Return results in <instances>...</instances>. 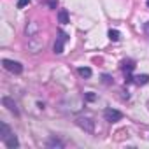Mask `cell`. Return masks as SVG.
I'll use <instances>...</instances> for the list:
<instances>
[{
  "label": "cell",
  "instance_id": "13",
  "mask_svg": "<svg viewBox=\"0 0 149 149\" xmlns=\"http://www.w3.org/2000/svg\"><path fill=\"white\" fill-rule=\"evenodd\" d=\"M47 146H58V147H63V142H60V140H56V139H51V140L47 142Z\"/></svg>",
  "mask_w": 149,
  "mask_h": 149
},
{
  "label": "cell",
  "instance_id": "18",
  "mask_svg": "<svg viewBox=\"0 0 149 149\" xmlns=\"http://www.w3.org/2000/svg\"><path fill=\"white\" fill-rule=\"evenodd\" d=\"M147 7H149V0H147Z\"/></svg>",
  "mask_w": 149,
  "mask_h": 149
},
{
  "label": "cell",
  "instance_id": "5",
  "mask_svg": "<svg viewBox=\"0 0 149 149\" xmlns=\"http://www.w3.org/2000/svg\"><path fill=\"white\" fill-rule=\"evenodd\" d=\"M4 144H6V147H9V149H14V147H18L19 146V140H18V137L16 135H9L6 140H4Z\"/></svg>",
  "mask_w": 149,
  "mask_h": 149
},
{
  "label": "cell",
  "instance_id": "14",
  "mask_svg": "<svg viewBox=\"0 0 149 149\" xmlns=\"http://www.w3.org/2000/svg\"><path fill=\"white\" fill-rule=\"evenodd\" d=\"M30 4V0H19V2H18V9H23L25 6H28Z\"/></svg>",
  "mask_w": 149,
  "mask_h": 149
},
{
  "label": "cell",
  "instance_id": "8",
  "mask_svg": "<svg viewBox=\"0 0 149 149\" xmlns=\"http://www.w3.org/2000/svg\"><path fill=\"white\" fill-rule=\"evenodd\" d=\"M2 104H4V105H7V109H9V111H13V112H18V109H16V104H14L11 98L4 97V98H2Z\"/></svg>",
  "mask_w": 149,
  "mask_h": 149
},
{
  "label": "cell",
  "instance_id": "7",
  "mask_svg": "<svg viewBox=\"0 0 149 149\" xmlns=\"http://www.w3.org/2000/svg\"><path fill=\"white\" fill-rule=\"evenodd\" d=\"M133 81H135V84H147L149 83V76H147V74H142V76H135L133 77Z\"/></svg>",
  "mask_w": 149,
  "mask_h": 149
},
{
  "label": "cell",
  "instance_id": "12",
  "mask_svg": "<svg viewBox=\"0 0 149 149\" xmlns=\"http://www.w3.org/2000/svg\"><path fill=\"white\" fill-rule=\"evenodd\" d=\"M119 37H121V33H119L118 30H109V39H111L112 42H118Z\"/></svg>",
  "mask_w": 149,
  "mask_h": 149
},
{
  "label": "cell",
  "instance_id": "1",
  "mask_svg": "<svg viewBox=\"0 0 149 149\" xmlns=\"http://www.w3.org/2000/svg\"><path fill=\"white\" fill-rule=\"evenodd\" d=\"M67 40H68V35H67L63 30H58V37H56V42H54V46H53V49H54L56 54H61V53H63Z\"/></svg>",
  "mask_w": 149,
  "mask_h": 149
},
{
  "label": "cell",
  "instance_id": "4",
  "mask_svg": "<svg viewBox=\"0 0 149 149\" xmlns=\"http://www.w3.org/2000/svg\"><path fill=\"white\" fill-rule=\"evenodd\" d=\"M119 68L123 70V72H126V74H130L133 68H135V61L133 60H123L121 63H119Z\"/></svg>",
  "mask_w": 149,
  "mask_h": 149
},
{
  "label": "cell",
  "instance_id": "10",
  "mask_svg": "<svg viewBox=\"0 0 149 149\" xmlns=\"http://www.w3.org/2000/svg\"><path fill=\"white\" fill-rule=\"evenodd\" d=\"M0 130H2V133H0V137H2V140H6L9 135H11V132H9V126L6 125V123H2L0 125Z\"/></svg>",
  "mask_w": 149,
  "mask_h": 149
},
{
  "label": "cell",
  "instance_id": "11",
  "mask_svg": "<svg viewBox=\"0 0 149 149\" xmlns=\"http://www.w3.org/2000/svg\"><path fill=\"white\" fill-rule=\"evenodd\" d=\"M77 72L83 77H91V68H88V67H81V68H77Z\"/></svg>",
  "mask_w": 149,
  "mask_h": 149
},
{
  "label": "cell",
  "instance_id": "9",
  "mask_svg": "<svg viewBox=\"0 0 149 149\" xmlns=\"http://www.w3.org/2000/svg\"><path fill=\"white\" fill-rule=\"evenodd\" d=\"M58 21L60 23H68V13L65 11V9H60V13H58Z\"/></svg>",
  "mask_w": 149,
  "mask_h": 149
},
{
  "label": "cell",
  "instance_id": "16",
  "mask_svg": "<svg viewBox=\"0 0 149 149\" xmlns=\"http://www.w3.org/2000/svg\"><path fill=\"white\" fill-rule=\"evenodd\" d=\"M102 79H104V83H105V84H111V83H112V79L107 76V74H105V76H102Z\"/></svg>",
  "mask_w": 149,
  "mask_h": 149
},
{
  "label": "cell",
  "instance_id": "3",
  "mask_svg": "<svg viewBox=\"0 0 149 149\" xmlns=\"http://www.w3.org/2000/svg\"><path fill=\"white\" fill-rule=\"evenodd\" d=\"M104 118H105V121H109V123H118V121H121L123 119V114L119 112V111H116V109H105L104 111Z\"/></svg>",
  "mask_w": 149,
  "mask_h": 149
},
{
  "label": "cell",
  "instance_id": "2",
  "mask_svg": "<svg viewBox=\"0 0 149 149\" xmlns=\"http://www.w3.org/2000/svg\"><path fill=\"white\" fill-rule=\"evenodd\" d=\"M2 65H4L6 70H9L13 74H21L23 72V65L18 63V61H14V60H2Z\"/></svg>",
  "mask_w": 149,
  "mask_h": 149
},
{
  "label": "cell",
  "instance_id": "6",
  "mask_svg": "<svg viewBox=\"0 0 149 149\" xmlns=\"http://www.w3.org/2000/svg\"><path fill=\"white\" fill-rule=\"evenodd\" d=\"M77 125L81 126V128H84L86 132H93V121L91 119H77Z\"/></svg>",
  "mask_w": 149,
  "mask_h": 149
},
{
  "label": "cell",
  "instance_id": "15",
  "mask_svg": "<svg viewBox=\"0 0 149 149\" xmlns=\"http://www.w3.org/2000/svg\"><path fill=\"white\" fill-rule=\"evenodd\" d=\"M144 33L147 35V39H149V21H146L144 23Z\"/></svg>",
  "mask_w": 149,
  "mask_h": 149
},
{
  "label": "cell",
  "instance_id": "17",
  "mask_svg": "<svg viewBox=\"0 0 149 149\" xmlns=\"http://www.w3.org/2000/svg\"><path fill=\"white\" fill-rule=\"evenodd\" d=\"M95 98H97V95H95V93H88V95H86V100H90V102H91V100H95Z\"/></svg>",
  "mask_w": 149,
  "mask_h": 149
}]
</instances>
